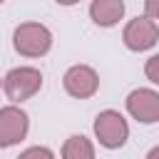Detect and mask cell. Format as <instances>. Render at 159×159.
I'll return each instance as SVG.
<instances>
[{"label": "cell", "mask_w": 159, "mask_h": 159, "mask_svg": "<svg viewBox=\"0 0 159 159\" xmlns=\"http://www.w3.org/2000/svg\"><path fill=\"white\" fill-rule=\"evenodd\" d=\"M12 47L22 57H45L52 50V32L42 22H20L12 30Z\"/></svg>", "instance_id": "1"}, {"label": "cell", "mask_w": 159, "mask_h": 159, "mask_svg": "<svg viewBox=\"0 0 159 159\" xmlns=\"http://www.w3.org/2000/svg\"><path fill=\"white\" fill-rule=\"evenodd\" d=\"M40 89H42V72H40L37 67L20 65V67H12V70L2 77V92H5L7 99L15 102V104L35 97Z\"/></svg>", "instance_id": "2"}, {"label": "cell", "mask_w": 159, "mask_h": 159, "mask_svg": "<svg viewBox=\"0 0 159 159\" xmlns=\"http://www.w3.org/2000/svg\"><path fill=\"white\" fill-rule=\"evenodd\" d=\"M92 129H94V139L104 149H119L129 139V124H127L124 114L117 109H102L94 117Z\"/></svg>", "instance_id": "3"}, {"label": "cell", "mask_w": 159, "mask_h": 159, "mask_svg": "<svg viewBox=\"0 0 159 159\" xmlns=\"http://www.w3.org/2000/svg\"><path fill=\"white\" fill-rule=\"evenodd\" d=\"M122 42L132 52H147L159 42V25L149 15L132 17L122 30Z\"/></svg>", "instance_id": "4"}, {"label": "cell", "mask_w": 159, "mask_h": 159, "mask_svg": "<svg viewBox=\"0 0 159 159\" xmlns=\"http://www.w3.org/2000/svg\"><path fill=\"white\" fill-rule=\"evenodd\" d=\"M62 87L75 99H89L99 89V75L89 65H72L62 75Z\"/></svg>", "instance_id": "5"}, {"label": "cell", "mask_w": 159, "mask_h": 159, "mask_svg": "<svg viewBox=\"0 0 159 159\" xmlns=\"http://www.w3.org/2000/svg\"><path fill=\"white\" fill-rule=\"evenodd\" d=\"M124 107L132 119L139 124H154L159 122V92L152 87H137L127 94Z\"/></svg>", "instance_id": "6"}, {"label": "cell", "mask_w": 159, "mask_h": 159, "mask_svg": "<svg viewBox=\"0 0 159 159\" xmlns=\"http://www.w3.org/2000/svg\"><path fill=\"white\" fill-rule=\"evenodd\" d=\"M30 132V117L25 109H20L15 102L7 107H0V139L5 147L20 144Z\"/></svg>", "instance_id": "7"}, {"label": "cell", "mask_w": 159, "mask_h": 159, "mask_svg": "<svg viewBox=\"0 0 159 159\" xmlns=\"http://www.w3.org/2000/svg\"><path fill=\"white\" fill-rule=\"evenodd\" d=\"M124 0H92L89 17L97 27H114L124 17Z\"/></svg>", "instance_id": "8"}, {"label": "cell", "mask_w": 159, "mask_h": 159, "mask_svg": "<svg viewBox=\"0 0 159 159\" xmlns=\"http://www.w3.org/2000/svg\"><path fill=\"white\" fill-rule=\"evenodd\" d=\"M62 157L65 159H92L94 157V144L84 134H72L62 144Z\"/></svg>", "instance_id": "9"}, {"label": "cell", "mask_w": 159, "mask_h": 159, "mask_svg": "<svg viewBox=\"0 0 159 159\" xmlns=\"http://www.w3.org/2000/svg\"><path fill=\"white\" fill-rule=\"evenodd\" d=\"M144 75L152 84H159V52L152 55L147 62H144Z\"/></svg>", "instance_id": "10"}, {"label": "cell", "mask_w": 159, "mask_h": 159, "mask_svg": "<svg viewBox=\"0 0 159 159\" xmlns=\"http://www.w3.org/2000/svg\"><path fill=\"white\" fill-rule=\"evenodd\" d=\"M20 157H22V159H30V157H45V159H52L55 154H52V149H47V147H30V149H22Z\"/></svg>", "instance_id": "11"}, {"label": "cell", "mask_w": 159, "mask_h": 159, "mask_svg": "<svg viewBox=\"0 0 159 159\" xmlns=\"http://www.w3.org/2000/svg\"><path fill=\"white\" fill-rule=\"evenodd\" d=\"M144 15L152 20H159V0H144Z\"/></svg>", "instance_id": "12"}, {"label": "cell", "mask_w": 159, "mask_h": 159, "mask_svg": "<svg viewBox=\"0 0 159 159\" xmlns=\"http://www.w3.org/2000/svg\"><path fill=\"white\" fill-rule=\"evenodd\" d=\"M57 5H62V7H72V5H77L80 0H55Z\"/></svg>", "instance_id": "13"}, {"label": "cell", "mask_w": 159, "mask_h": 159, "mask_svg": "<svg viewBox=\"0 0 159 159\" xmlns=\"http://www.w3.org/2000/svg\"><path fill=\"white\" fill-rule=\"evenodd\" d=\"M159 157V147H152L149 152H147V159H157Z\"/></svg>", "instance_id": "14"}, {"label": "cell", "mask_w": 159, "mask_h": 159, "mask_svg": "<svg viewBox=\"0 0 159 159\" xmlns=\"http://www.w3.org/2000/svg\"><path fill=\"white\" fill-rule=\"evenodd\" d=\"M0 149H5V144H2V139H0Z\"/></svg>", "instance_id": "15"}, {"label": "cell", "mask_w": 159, "mask_h": 159, "mask_svg": "<svg viewBox=\"0 0 159 159\" xmlns=\"http://www.w3.org/2000/svg\"><path fill=\"white\" fill-rule=\"evenodd\" d=\"M0 89H2V77H0Z\"/></svg>", "instance_id": "16"}, {"label": "cell", "mask_w": 159, "mask_h": 159, "mask_svg": "<svg viewBox=\"0 0 159 159\" xmlns=\"http://www.w3.org/2000/svg\"><path fill=\"white\" fill-rule=\"evenodd\" d=\"M2 2H5V0H0V5H2Z\"/></svg>", "instance_id": "17"}]
</instances>
